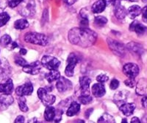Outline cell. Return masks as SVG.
Returning <instances> with one entry per match:
<instances>
[{
	"label": "cell",
	"instance_id": "obj_40",
	"mask_svg": "<svg viewBox=\"0 0 147 123\" xmlns=\"http://www.w3.org/2000/svg\"><path fill=\"white\" fill-rule=\"evenodd\" d=\"M63 115V111L60 109H57L56 111V116H55V122H60L62 118Z\"/></svg>",
	"mask_w": 147,
	"mask_h": 123
},
{
	"label": "cell",
	"instance_id": "obj_2",
	"mask_svg": "<svg viewBox=\"0 0 147 123\" xmlns=\"http://www.w3.org/2000/svg\"><path fill=\"white\" fill-rule=\"evenodd\" d=\"M24 41L30 44L40 46H47L49 43L48 38L46 35L35 32H30L26 33L24 35Z\"/></svg>",
	"mask_w": 147,
	"mask_h": 123
},
{
	"label": "cell",
	"instance_id": "obj_16",
	"mask_svg": "<svg viewBox=\"0 0 147 123\" xmlns=\"http://www.w3.org/2000/svg\"><path fill=\"white\" fill-rule=\"evenodd\" d=\"M119 109L121 111L122 114L125 116H131L136 109V104L135 103H124L119 106Z\"/></svg>",
	"mask_w": 147,
	"mask_h": 123
},
{
	"label": "cell",
	"instance_id": "obj_38",
	"mask_svg": "<svg viewBox=\"0 0 147 123\" xmlns=\"http://www.w3.org/2000/svg\"><path fill=\"white\" fill-rule=\"evenodd\" d=\"M126 86H129V88H133L136 84V81H135V78H128L124 81Z\"/></svg>",
	"mask_w": 147,
	"mask_h": 123
},
{
	"label": "cell",
	"instance_id": "obj_32",
	"mask_svg": "<svg viewBox=\"0 0 147 123\" xmlns=\"http://www.w3.org/2000/svg\"><path fill=\"white\" fill-rule=\"evenodd\" d=\"M10 17L7 13L2 12L0 14V27H3L4 25L7 24V22L10 20Z\"/></svg>",
	"mask_w": 147,
	"mask_h": 123
},
{
	"label": "cell",
	"instance_id": "obj_21",
	"mask_svg": "<svg viewBox=\"0 0 147 123\" xmlns=\"http://www.w3.org/2000/svg\"><path fill=\"white\" fill-rule=\"evenodd\" d=\"M56 111L54 107L51 105H48L46 108L45 111H44V119L48 122L55 121V116H56Z\"/></svg>",
	"mask_w": 147,
	"mask_h": 123
},
{
	"label": "cell",
	"instance_id": "obj_4",
	"mask_svg": "<svg viewBox=\"0 0 147 123\" xmlns=\"http://www.w3.org/2000/svg\"><path fill=\"white\" fill-rule=\"evenodd\" d=\"M109 47L114 54L119 57H123L125 55V47L123 44L112 39H107Z\"/></svg>",
	"mask_w": 147,
	"mask_h": 123
},
{
	"label": "cell",
	"instance_id": "obj_42",
	"mask_svg": "<svg viewBox=\"0 0 147 123\" xmlns=\"http://www.w3.org/2000/svg\"><path fill=\"white\" fill-rule=\"evenodd\" d=\"M15 122L16 123H23V122H24V117L23 116H17L16 117V119L15 120Z\"/></svg>",
	"mask_w": 147,
	"mask_h": 123
},
{
	"label": "cell",
	"instance_id": "obj_6",
	"mask_svg": "<svg viewBox=\"0 0 147 123\" xmlns=\"http://www.w3.org/2000/svg\"><path fill=\"white\" fill-rule=\"evenodd\" d=\"M42 66L49 70L57 69L60 65V61L57 58L50 55H45L42 57Z\"/></svg>",
	"mask_w": 147,
	"mask_h": 123
},
{
	"label": "cell",
	"instance_id": "obj_29",
	"mask_svg": "<svg viewBox=\"0 0 147 123\" xmlns=\"http://www.w3.org/2000/svg\"><path fill=\"white\" fill-rule=\"evenodd\" d=\"M18 103L21 111H23V112H27V111H28V107H27V104H26V99L24 97H18Z\"/></svg>",
	"mask_w": 147,
	"mask_h": 123
},
{
	"label": "cell",
	"instance_id": "obj_46",
	"mask_svg": "<svg viewBox=\"0 0 147 123\" xmlns=\"http://www.w3.org/2000/svg\"><path fill=\"white\" fill-rule=\"evenodd\" d=\"M131 122L132 123H139V122H140V120H139L138 118V117H136V116H135V117H133V118L132 119V120H131Z\"/></svg>",
	"mask_w": 147,
	"mask_h": 123
},
{
	"label": "cell",
	"instance_id": "obj_10",
	"mask_svg": "<svg viewBox=\"0 0 147 123\" xmlns=\"http://www.w3.org/2000/svg\"><path fill=\"white\" fill-rule=\"evenodd\" d=\"M32 92H33V86L30 82L18 86L16 89V94L18 97L28 96V95H32Z\"/></svg>",
	"mask_w": 147,
	"mask_h": 123
},
{
	"label": "cell",
	"instance_id": "obj_36",
	"mask_svg": "<svg viewBox=\"0 0 147 123\" xmlns=\"http://www.w3.org/2000/svg\"><path fill=\"white\" fill-rule=\"evenodd\" d=\"M108 80H109L108 76L106 75L105 74H101L96 77V80L98 81L99 83H105V82H107Z\"/></svg>",
	"mask_w": 147,
	"mask_h": 123
},
{
	"label": "cell",
	"instance_id": "obj_51",
	"mask_svg": "<svg viewBox=\"0 0 147 123\" xmlns=\"http://www.w3.org/2000/svg\"><path fill=\"white\" fill-rule=\"evenodd\" d=\"M127 1H129V2H138V0H127Z\"/></svg>",
	"mask_w": 147,
	"mask_h": 123
},
{
	"label": "cell",
	"instance_id": "obj_17",
	"mask_svg": "<svg viewBox=\"0 0 147 123\" xmlns=\"http://www.w3.org/2000/svg\"><path fill=\"white\" fill-rule=\"evenodd\" d=\"M13 91V83L11 79L8 78L5 83L0 84V92L3 94H11Z\"/></svg>",
	"mask_w": 147,
	"mask_h": 123
},
{
	"label": "cell",
	"instance_id": "obj_1",
	"mask_svg": "<svg viewBox=\"0 0 147 123\" xmlns=\"http://www.w3.org/2000/svg\"><path fill=\"white\" fill-rule=\"evenodd\" d=\"M68 38L72 44L85 48L95 44L97 34L88 27H74L69 31Z\"/></svg>",
	"mask_w": 147,
	"mask_h": 123
},
{
	"label": "cell",
	"instance_id": "obj_23",
	"mask_svg": "<svg viewBox=\"0 0 147 123\" xmlns=\"http://www.w3.org/2000/svg\"><path fill=\"white\" fill-rule=\"evenodd\" d=\"M80 111V104L76 101H73L69 105V109L67 110L66 114L69 116H73L77 114Z\"/></svg>",
	"mask_w": 147,
	"mask_h": 123
},
{
	"label": "cell",
	"instance_id": "obj_50",
	"mask_svg": "<svg viewBox=\"0 0 147 123\" xmlns=\"http://www.w3.org/2000/svg\"><path fill=\"white\" fill-rule=\"evenodd\" d=\"M17 47H18V44H17L16 43V42L12 43V47H11V49H14V48Z\"/></svg>",
	"mask_w": 147,
	"mask_h": 123
},
{
	"label": "cell",
	"instance_id": "obj_12",
	"mask_svg": "<svg viewBox=\"0 0 147 123\" xmlns=\"http://www.w3.org/2000/svg\"><path fill=\"white\" fill-rule=\"evenodd\" d=\"M56 88L59 92H65L72 89V83L64 77H60L56 83Z\"/></svg>",
	"mask_w": 147,
	"mask_h": 123
},
{
	"label": "cell",
	"instance_id": "obj_52",
	"mask_svg": "<svg viewBox=\"0 0 147 123\" xmlns=\"http://www.w3.org/2000/svg\"><path fill=\"white\" fill-rule=\"evenodd\" d=\"M122 122H127V120H126V119H123V120H122Z\"/></svg>",
	"mask_w": 147,
	"mask_h": 123
},
{
	"label": "cell",
	"instance_id": "obj_30",
	"mask_svg": "<svg viewBox=\"0 0 147 123\" xmlns=\"http://www.w3.org/2000/svg\"><path fill=\"white\" fill-rule=\"evenodd\" d=\"M107 19L105 16H99L96 17L94 19V24L97 27H103L105 24H107Z\"/></svg>",
	"mask_w": 147,
	"mask_h": 123
},
{
	"label": "cell",
	"instance_id": "obj_41",
	"mask_svg": "<svg viewBox=\"0 0 147 123\" xmlns=\"http://www.w3.org/2000/svg\"><path fill=\"white\" fill-rule=\"evenodd\" d=\"M142 19L143 21H144L145 23H147V6L144 7V8L142 9Z\"/></svg>",
	"mask_w": 147,
	"mask_h": 123
},
{
	"label": "cell",
	"instance_id": "obj_43",
	"mask_svg": "<svg viewBox=\"0 0 147 123\" xmlns=\"http://www.w3.org/2000/svg\"><path fill=\"white\" fill-rule=\"evenodd\" d=\"M141 103H142V105L144 108H147V97H144L141 99Z\"/></svg>",
	"mask_w": 147,
	"mask_h": 123
},
{
	"label": "cell",
	"instance_id": "obj_26",
	"mask_svg": "<svg viewBox=\"0 0 147 123\" xmlns=\"http://www.w3.org/2000/svg\"><path fill=\"white\" fill-rule=\"evenodd\" d=\"M147 87V83L144 79H141L139 80L136 88V93L138 95H144L146 92Z\"/></svg>",
	"mask_w": 147,
	"mask_h": 123
},
{
	"label": "cell",
	"instance_id": "obj_33",
	"mask_svg": "<svg viewBox=\"0 0 147 123\" xmlns=\"http://www.w3.org/2000/svg\"><path fill=\"white\" fill-rule=\"evenodd\" d=\"M80 27H87L89 24L88 15L85 13V14H82V11H81L80 14Z\"/></svg>",
	"mask_w": 147,
	"mask_h": 123
},
{
	"label": "cell",
	"instance_id": "obj_34",
	"mask_svg": "<svg viewBox=\"0 0 147 123\" xmlns=\"http://www.w3.org/2000/svg\"><path fill=\"white\" fill-rule=\"evenodd\" d=\"M79 101L83 105H88L89 103H91V101L93 100V98L90 95L88 96H80L78 97Z\"/></svg>",
	"mask_w": 147,
	"mask_h": 123
},
{
	"label": "cell",
	"instance_id": "obj_27",
	"mask_svg": "<svg viewBox=\"0 0 147 123\" xmlns=\"http://www.w3.org/2000/svg\"><path fill=\"white\" fill-rule=\"evenodd\" d=\"M29 27V22L27 19H18L14 23V27L16 30H24Z\"/></svg>",
	"mask_w": 147,
	"mask_h": 123
},
{
	"label": "cell",
	"instance_id": "obj_31",
	"mask_svg": "<svg viewBox=\"0 0 147 123\" xmlns=\"http://www.w3.org/2000/svg\"><path fill=\"white\" fill-rule=\"evenodd\" d=\"M10 44H12V39L9 35L5 34L0 39V45L4 47H6Z\"/></svg>",
	"mask_w": 147,
	"mask_h": 123
},
{
	"label": "cell",
	"instance_id": "obj_37",
	"mask_svg": "<svg viewBox=\"0 0 147 123\" xmlns=\"http://www.w3.org/2000/svg\"><path fill=\"white\" fill-rule=\"evenodd\" d=\"M119 86V81L117 79H113L110 82V88L112 90H115Z\"/></svg>",
	"mask_w": 147,
	"mask_h": 123
},
{
	"label": "cell",
	"instance_id": "obj_18",
	"mask_svg": "<svg viewBox=\"0 0 147 123\" xmlns=\"http://www.w3.org/2000/svg\"><path fill=\"white\" fill-rule=\"evenodd\" d=\"M127 95H128V92L126 91H118L114 95V102L117 104V105L120 106L123 103H126Z\"/></svg>",
	"mask_w": 147,
	"mask_h": 123
},
{
	"label": "cell",
	"instance_id": "obj_20",
	"mask_svg": "<svg viewBox=\"0 0 147 123\" xmlns=\"http://www.w3.org/2000/svg\"><path fill=\"white\" fill-rule=\"evenodd\" d=\"M142 12V9L138 5H132L127 10V16L131 19H135Z\"/></svg>",
	"mask_w": 147,
	"mask_h": 123
},
{
	"label": "cell",
	"instance_id": "obj_8",
	"mask_svg": "<svg viewBox=\"0 0 147 123\" xmlns=\"http://www.w3.org/2000/svg\"><path fill=\"white\" fill-rule=\"evenodd\" d=\"M80 88L79 89L78 96H88L90 95V84L91 83V79L88 77L83 76L80 78Z\"/></svg>",
	"mask_w": 147,
	"mask_h": 123
},
{
	"label": "cell",
	"instance_id": "obj_5",
	"mask_svg": "<svg viewBox=\"0 0 147 123\" xmlns=\"http://www.w3.org/2000/svg\"><path fill=\"white\" fill-rule=\"evenodd\" d=\"M38 96L39 99L41 100L43 104L48 106V105H52L55 103L56 97L54 95H49V91H47L45 88H40L38 91Z\"/></svg>",
	"mask_w": 147,
	"mask_h": 123
},
{
	"label": "cell",
	"instance_id": "obj_25",
	"mask_svg": "<svg viewBox=\"0 0 147 123\" xmlns=\"http://www.w3.org/2000/svg\"><path fill=\"white\" fill-rule=\"evenodd\" d=\"M45 78L49 83H52L54 81L57 80L60 78V74L57 69L50 70V72L45 74Z\"/></svg>",
	"mask_w": 147,
	"mask_h": 123
},
{
	"label": "cell",
	"instance_id": "obj_19",
	"mask_svg": "<svg viewBox=\"0 0 147 123\" xmlns=\"http://www.w3.org/2000/svg\"><path fill=\"white\" fill-rule=\"evenodd\" d=\"M107 4L105 0H98L92 5L91 10L94 14H100L105 9Z\"/></svg>",
	"mask_w": 147,
	"mask_h": 123
},
{
	"label": "cell",
	"instance_id": "obj_39",
	"mask_svg": "<svg viewBox=\"0 0 147 123\" xmlns=\"http://www.w3.org/2000/svg\"><path fill=\"white\" fill-rule=\"evenodd\" d=\"M15 62L16 64H17L19 66H26L27 64V62L25 61V60L22 58V57H16V59L15 60Z\"/></svg>",
	"mask_w": 147,
	"mask_h": 123
},
{
	"label": "cell",
	"instance_id": "obj_7",
	"mask_svg": "<svg viewBox=\"0 0 147 123\" xmlns=\"http://www.w3.org/2000/svg\"><path fill=\"white\" fill-rule=\"evenodd\" d=\"M79 62V57L75 53H71L67 59V66L65 68V73L68 77H72L74 74V69L76 65Z\"/></svg>",
	"mask_w": 147,
	"mask_h": 123
},
{
	"label": "cell",
	"instance_id": "obj_11",
	"mask_svg": "<svg viewBox=\"0 0 147 123\" xmlns=\"http://www.w3.org/2000/svg\"><path fill=\"white\" fill-rule=\"evenodd\" d=\"M42 64L39 61H35L30 64H27L26 66H23V71L27 74H38L40 73V69H41Z\"/></svg>",
	"mask_w": 147,
	"mask_h": 123
},
{
	"label": "cell",
	"instance_id": "obj_13",
	"mask_svg": "<svg viewBox=\"0 0 147 123\" xmlns=\"http://www.w3.org/2000/svg\"><path fill=\"white\" fill-rule=\"evenodd\" d=\"M129 30L136 32L139 36H142L146 33L147 27L138 21H134L129 26Z\"/></svg>",
	"mask_w": 147,
	"mask_h": 123
},
{
	"label": "cell",
	"instance_id": "obj_35",
	"mask_svg": "<svg viewBox=\"0 0 147 123\" xmlns=\"http://www.w3.org/2000/svg\"><path fill=\"white\" fill-rule=\"evenodd\" d=\"M22 1L23 0H7V4H8L9 7L11 8H14V7H18Z\"/></svg>",
	"mask_w": 147,
	"mask_h": 123
},
{
	"label": "cell",
	"instance_id": "obj_47",
	"mask_svg": "<svg viewBox=\"0 0 147 123\" xmlns=\"http://www.w3.org/2000/svg\"><path fill=\"white\" fill-rule=\"evenodd\" d=\"M92 111H93V109H89V110H88L86 112H85V117H86V118H88L89 116H90V114H91Z\"/></svg>",
	"mask_w": 147,
	"mask_h": 123
},
{
	"label": "cell",
	"instance_id": "obj_9",
	"mask_svg": "<svg viewBox=\"0 0 147 123\" xmlns=\"http://www.w3.org/2000/svg\"><path fill=\"white\" fill-rule=\"evenodd\" d=\"M123 72L128 78H135L139 74V67L136 64L128 63L124 66Z\"/></svg>",
	"mask_w": 147,
	"mask_h": 123
},
{
	"label": "cell",
	"instance_id": "obj_28",
	"mask_svg": "<svg viewBox=\"0 0 147 123\" xmlns=\"http://www.w3.org/2000/svg\"><path fill=\"white\" fill-rule=\"evenodd\" d=\"M98 122L101 123V122H111V123H114L115 122V119L113 118V116H112L111 115H110L109 114H104L102 115L101 117H99V119L98 120Z\"/></svg>",
	"mask_w": 147,
	"mask_h": 123
},
{
	"label": "cell",
	"instance_id": "obj_14",
	"mask_svg": "<svg viewBox=\"0 0 147 123\" xmlns=\"http://www.w3.org/2000/svg\"><path fill=\"white\" fill-rule=\"evenodd\" d=\"M13 97L10 95V94H4L3 95H0V109L3 110L10 106L13 103Z\"/></svg>",
	"mask_w": 147,
	"mask_h": 123
},
{
	"label": "cell",
	"instance_id": "obj_49",
	"mask_svg": "<svg viewBox=\"0 0 147 123\" xmlns=\"http://www.w3.org/2000/svg\"><path fill=\"white\" fill-rule=\"evenodd\" d=\"M65 2L67 4H69V5H71V4L74 3L76 2V0H65Z\"/></svg>",
	"mask_w": 147,
	"mask_h": 123
},
{
	"label": "cell",
	"instance_id": "obj_44",
	"mask_svg": "<svg viewBox=\"0 0 147 123\" xmlns=\"http://www.w3.org/2000/svg\"><path fill=\"white\" fill-rule=\"evenodd\" d=\"M106 2V4H107V5H115V1L116 0H105Z\"/></svg>",
	"mask_w": 147,
	"mask_h": 123
},
{
	"label": "cell",
	"instance_id": "obj_15",
	"mask_svg": "<svg viewBox=\"0 0 147 123\" xmlns=\"http://www.w3.org/2000/svg\"><path fill=\"white\" fill-rule=\"evenodd\" d=\"M91 91L93 95L96 97H102L106 93L105 86L101 83L93 85L91 88Z\"/></svg>",
	"mask_w": 147,
	"mask_h": 123
},
{
	"label": "cell",
	"instance_id": "obj_24",
	"mask_svg": "<svg viewBox=\"0 0 147 123\" xmlns=\"http://www.w3.org/2000/svg\"><path fill=\"white\" fill-rule=\"evenodd\" d=\"M127 47L128 48V49L130 52H133V53H135L136 55H140L142 54L143 51H144L142 46L136 42L129 43L127 45Z\"/></svg>",
	"mask_w": 147,
	"mask_h": 123
},
{
	"label": "cell",
	"instance_id": "obj_48",
	"mask_svg": "<svg viewBox=\"0 0 147 123\" xmlns=\"http://www.w3.org/2000/svg\"><path fill=\"white\" fill-rule=\"evenodd\" d=\"M27 52V49H24V48H22V49H20V51H19V53H20V55H26V53Z\"/></svg>",
	"mask_w": 147,
	"mask_h": 123
},
{
	"label": "cell",
	"instance_id": "obj_53",
	"mask_svg": "<svg viewBox=\"0 0 147 123\" xmlns=\"http://www.w3.org/2000/svg\"><path fill=\"white\" fill-rule=\"evenodd\" d=\"M143 2H146L147 0H143Z\"/></svg>",
	"mask_w": 147,
	"mask_h": 123
},
{
	"label": "cell",
	"instance_id": "obj_22",
	"mask_svg": "<svg viewBox=\"0 0 147 123\" xmlns=\"http://www.w3.org/2000/svg\"><path fill=\"white\" fill-rule=\"evenodd\" d=\"M114 14L118 19H124L127 15V10L124 6L119 5L114 7Z\"/></svg>",
	"mask_w": 147,
	"mask_h": 123
},
{
	"label": "cell",
	"instance_id": "obj_45",
	"mask_svg": "<svg viewBox=\"0 0 147 123\" xmlns=\"http://www.w3.org/2000/svg\"><path fill=\"white\" fill-rule=\"evenodd\" d=\"M5 0H0V12L2 11V9L5 8Z\"/></svg>",
	"mask_w": 147,
	"mask_h": 123
},
{
	"label": "cell",
	"instance_id": "obj_3",
	"mask_svg": "<svg viewBox=\"0 0 147 123\" xmlns=\"http://www.w3.org/2000/svg\"><path fill=\"white\" fill-rule=\"evenodd\" d=\"M18 11L22 16H33L35 13V4L34 0H23L18 5Z\"/></svg>",
	"mask_w": 147,
	"mask_h": 123
}]
</instances>
